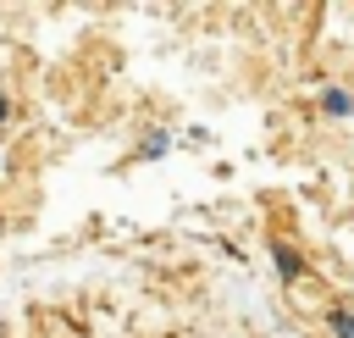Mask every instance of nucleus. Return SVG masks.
<instances>
[{
	"label": "nucleus",
	"mask_w": 354,
	"mask_h": 338,
	"mask_svg": "<svg viewBox=\"0 0 354 338\" xmlns=\"http://www.w3.org/2000/svg\"><path fill=\"white\" fill-rule=\"evenodd\" d=\"M321 105H326V116H348V111H354V100H348L343 89H326V94H321Z\"/></svg>",
	"instance_id": "nucleus-1"
},
{
	"label": "nucleus",
	"mask_w": 354,
	"mask_h": 338,
	"mask_svg": "<svg viewBox=\"0 0 354 338\" xmlns=\"http://www.w3.org/2000/svg\"><path fill=\"white\" fill-rule=\"evenodd\" d=\"M332 327H337V338H354V316H348V310H337V316H332Z\"/></svg>",
	"instance_id": "nucleus-3"
},
{
	"label": "nucleus",
	"mask_w": 354,
	"mask_h": 338,
	"mask_svg": "<svg viewBox=\"0 0 354 338\" xmlns=\"http://www.w3.org/2000/svg\"><path fill=\"white\" fill-rule=\"evenodd\" d=\"M277 272H282V277H299V255H293L288 244H277Z\"/></svg>",
	"instance_id": "nucleus-2"
},
{
	"label": "nucleus",
	"mask_w": 354,
	"mask_h": 338,
	"mask_svg": "<svg viewBox=\"0 0 354 338\" xmlns=\"http://www.w3.org/2000/svg\"><path fill=\"white\" fill-rule=\"evenodd\" d=\"M0 122H6V94H0Z\"/></svg>",
	"instance_id": "nucleus-4"
}]
</instances>
